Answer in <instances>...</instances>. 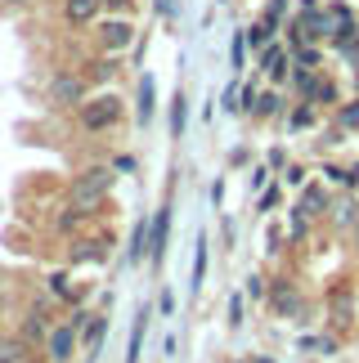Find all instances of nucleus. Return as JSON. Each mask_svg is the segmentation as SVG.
I'll use <instances>...</instances> for the list:
<instances>
[{
  "mask_svg": "<svg viewBox=\"0 0 359 363\" xmlns=\"http://www.w3.org/2000/svg\"><path fill=\"white\" fill-rule=\"evenodd\" d=\"M121 117H126V99H121L117 90L90 94V99L72 113V121H77L81 135H108V130H117V125H121Z\"/></svg>",
  "mask_w": 359,
  "mask_h": 363,
  "instance_id": "obj_1",
  "label": "nucleus"
},
{
  "mask_svg": "<svg viewBox=\"0 0 359 363\" xmlns=\"http://www.w3.org/2000/svg\"><path fill=\"white\" fill-rule=\"evenodd\" d=\"M113 184H117V171H113V166H81V171L72 175V184H67V202L94 211V206L108 202Z\"/></svg>",
  "mask_w": 359,
  "mask_h": 363,
  "instance_id": "obj_2",
  "label": "nucleus"
},
{
  "mask_svg": "<svg viewBox=\"0 0 359 363\" xmlns=\"http://www.w3.org/2000/svg\"><path fill=\"white\" fill-rule=\"evenodd\" d=\"M90 81L81 77V72H72V67H59L50 81H45V104H50V113H77L81 104L90 99Z\"/></svg>",
  "mask_w": 359,
  "mask_h": 363,
  "instance_id": "obj_3",
  "label": "nucleus"
},
{
  "mask_svg": "<svg viewBox=\"0 0 359 363\" xmlns=\"http://www.w3.org/2000/svg\"><path fill=\"white\" fill-rule=\"evenodd\" d=\"M90 32H94V50L99 54H126V50H135V40H140V27H135V18H126V13H104Z\"/></svg>",
  "mask_w": 359,
  "mask_h": 363,
  "instance_id": "obj_4",
  "label": "nucleus"
},
{
  "mask_svg": "<svg viewBox=\"0 0 359 363\" xmlns=\"http://www.w3.org/2000/svg\"><path fill=\"white\" fill-rule=\"evenodd\" d=\"M256 67L270 86H287V81H292V50H287L283 40H274V45H265L256 54Z\"/></svg>",
  "mask_w": 359,
  "mask_h": 363,
  "instance_id": "obj_5",
  "label": "nucleus"
},
{
  "mask_svg": "<svg viewBox=\"0 0 359 363\" xmlns=\"http://www.w3.org/2000/svg\"><path fill=\"white\" fill-rule=\"evenodd\" d=\"M265 301H270V305H274V310H279L283 318H301V314H306V301H301V291H297L292 278H274Z\"/></svg>",
  "mask_w": 359,
  "mask_h": 363,
  "instance_id": "obj_6",
  "label": "nucleus"
},
{
  "mask_svg": "<svg viewBox=\"0 0 359 363\" xmlns=\"http://www.w3.org/2000/svg\"><path fill=\"white\" fill-rule=\"evenodd\" d=\"M167 242H171V206L162 202L153 211V225H148V260H153V269L167 260Z\"/></svg>",
  "mask_w": 359,
  "mask_h": 363,
  "instance_id": "obj_7",
  "label": "nucleus"
},
{
  "mask_svg": "<svg viewBox=\"0 0 359 363\" xmlns=\"http://www.w3.org/2000/svg\"><path fill=\"white\" fill-rule=\"evenodd\" d=\"M104 18V0H63V23L72 32H90Z\"/></svg>",
  "mask_w": 359,
  "mask_h": 363,
  "instance_id": "obj_8",
  "label": "nucleus"
},
{
  "mask_svg": "<svg viewBox=\"0 0 359 363\" xmlns=\"http://www.w3.org/2000/svg\"><path fill=\"white\" fill-rule=\"evenodd\" d=\"M77 341H81V332H77L72 323H54L50 337H45V354H50V363H67V359H72V350H77Z\"/></svg>",
  "mask_w": 359,
  "mask_h": 363,
  "instance_id": "obj_9",
  "label": "nucleus"
},
{
  "mask_svg": "<svg viewBox=\"0 0 359 363\" xmlns=\"http://www.w3.org/2000/svg\"><path fill=\"white\" fill-rule=\"evenodd\" d=\"M279 32H283V27L274 23V18H265V13H256V18L243 27V36H247V50H252V59H256V54L265 50V45H274V40H279Z\"/></svg>",
  "mask_w": 359,
  "mask_h": 363,
  "instance_id": "obj_10",
  "label": "nucleus"
},
{
  "mask_svg": "<svg viewBox=\"0 0 359 363\" xmlns=\"http://www.w3.org/2000/svg\"><path fill=\"white\" fill-rule=\"evenodd\" d=\"M292 108H287V94H283V86H270V90H260V99H256V121H283Z\"/></svg>",
  "mask_w": 359,
  "mask_h": 363,
  "instance_id": "obj_11",
  "label": "nucleus"
},
{
  "mask_svg": "<svg viewBox=\"0 0 359 363\" xmlns=\"http://www.w3.org/2000/svg\"><path fill=\"white\" fill-rule=\"evenodd\" d=\"M81 77H86L90 86H108L113 77H121V54H99V59L81 63Z\"/></svg>",
  "mask_w": 359,
  "mask_h": 363,
  "instance_id": "obj_12",
  "label": "nucleus"
},
{
  "mask_svg": "<svg viewBox=\"0 0 359 363\" xmlns=\"http://www.w3.org/2000/svg\"><path fill=\"white\" fill-rule=\"evenodd\" d=\"M153 108H158V81L144 72V77H140V86H135V121H140L144 130L153 125Z\"/></svg>",
  "mask_w": 359,
  "mask_h": 363,
  "instance_id": "obj_13",
  "label": "nucleus"
},
{
  "mask_svg": "<svg viewBox=\"0 0 359 363\" xmlns=\"http://www.w3.org/2000/svg\"><path fill=\"white\" fill-rule=\"evenodd\" d=\"M45 287H50V296H59V301H67V305H77V301H86V283H72V274H67V269H50L45 274Z\"/></svg>",
  "mask_w": 359,
  "mask_h": 363,
  "instance_id": "obj_14",
  "label": "nucleus"
},
{
  "mask_svg": "<svg viewBox=\"0 0 359 363\" xmlns=\"http://www.w3.org/2000/svg\"><path fill=\"white\" fill-rule=\"evenodd\" d=\"M108 247H113V238H108V233H99V238H77L72 251H67V260H72V264H81V260L104 264V260H108Z\"/></svg>",
  "mask_w": 359,
  "mask_h": 363,
  "instance_id": "obj_15",
  "label": "nucleus"
},
{
  "mask_svg": "<svg viewBox=\"0 0 359 363\" xmlns=\"http://www.w3.org/2000/svg\"><path fill=\"white\" fill-rule=\"evenodd\" d=\"M104 332H108V314H90V323L81 328V345H86V363H94V359H99Z\"/></svg>",
  "mask_w": 359,
  "mask_h": 363,
  "instance_id": "obj_16",
  "label": "nucleus"
},
{
  "mask_svg": "<svg viewBox=\"0 0 359 363\" xmlns=\"http://www.w3.org/2000/svg\"><path fill=\"white\" fill-rule=\"evenodd\" d=\"M319 113H324V108H314L310 99H297V108L283 117V125H287L292 135H297V130H314V125H319Z\"/></svg>",
  "mask_w": 359,
  "mask_h": 363,
  "instance_id": "obj_17",
  "label": "nucleus"
},
{
  "mask_svg": "<svg viewBox=\"0 0 359 363\" xmlns=\"http://www.w3.org/2000/svg\"><path fill=\"white\" fill-rule=\"evenodd\" d=\"M297 211H306L310 220L328 211V184H324V179H319V184H306V189H301V198H297Z\"/></svg>",
  "mask_w": 359,
  "mask_h": 363,
  "instance_id": "obj_18",
  "label": "nucleus"
},
{
  "mask_svg": "<svg viewBox=\"0 0 359 363\" xmlns=\"http://www.w3.org/2000/svg\"><path fill=\"white\" fill-rule=\"evenodd\" d=\"M148 225H153V216L135 220V229H131V247H126V264H144V260H148Z\"/></svg>",
  "mask_w": 359,
  "mask_h": 363,
  "instance_id": "obj_19",
  "label": "nucleus"
},
{
  "mask_svg": "<svg viewBox=\"0 0 359 363\" xmlns=\"http://www.w3.org/2000/svg\"><path fill=\"white\" fill-rule=\"evenodd\" d=\"M319 175H324V184H328V189H346V193H355V189H359L355 166L346 171V166H337V162H324V166H319Z\"/></svg>",
  "mask_w": 359,
  "mask_h": 363,
  "instance_id": "obj_20",
  "label": "nucleus"
},
{
  "mask_svg": "<svg viewBox=\"0 0 359 363\" xmlns=\"http://www.w3.org/2000/svg\"><path fill=\"white\" fill-rule=\"evenodd\" d=\"M355 216H359V202H355V193H346L341 202H333V206H328V220H333V229H337V233H350Z\"/></svg>",
  "mask_w": 359,
  "mask_h": 363,
  "instance_id": "obj_21",
  "label": "nucleus"
},
{
  "mask_svg": "<svg viewBox=\"0 0 359 363\" xmlns=\"http://www.w3.org/2000/svg\"><path fill=\"white\" fill-rule=\"evenodd\" d=\"M148 318H153V310H144L135 314V328H131V345H126V363H140V354H144V337H148Z\"/></svg>",
  "mask_w": 359,
  "mask_h": 363,
  "instance_id": "obj_22",
  "label": "nucleus"
},
{
  "mask_svg": "<svg viewBox=\"0 0 359 363\" xmlns=\"http://www.w3.org/2000/svg\"><path fill=\"white\" fill-rule=\"evenodd\" d=\"M86 220H90V211H86V206L67 202L63 211L54 216V233H77V229H86Z\"/></svg>",
  "mask_w": 359,
  "mask_h": 363,
  "instance_id": "obj_23",
  "label": "nucleus"
},
{
  "mask_svg": "<svg viewBox=\"0 0 359 363\" xmlns=\"http://www.w3.org/2000/svg\"><path fill=\"white\" fill-rule=\"evenodd\" d=\"M355 36H359V13H355V18H333V36H328V50L341 54Z\"/></svg>",
  "mask_w": 359,
  "mask_h": 363,
  "instance_id": "obj_24",
  "label": "nucleus"
},
{
  "mask_svg": "<svg viewBox=\"0 0 359 363\" xmlns=\"http://www.w3.org/2000/svg\"><path fill=\"white\" fill-rule=\"evenodd\" d=\"M319 72H324V67H292V81H287V90H292L297 99H310L314 86H319Z\"/></svg>",
  "mask_w": 359,
  "mask_h": 363,
  "instance_id": "obj_25",
  "label": "nucleus"
},
{
  "mask_svg": "<svg viewBox=\"0 0 359 363\" xmlns=\"http://www.w3.org/2000/svg\"><path fill=\"white\" fill-rule=\"evenodd\" d=\"M310 104H314V108H337V104H341V86H337V77L319 72V86H314Z\"/></svg>",
  "mask_w": 359,
  "mask_h": 363,
  "instance_id": "obj_26",
  "label": "nucleus"
},
{
  "mask_svg": "<svg viewBox=\"0 0 359 363\" xmlns=\"http://www.w3.org/2000/svg\"><path fill=\"white\" fill-rule=\"evenodd\" d=\"M0 363H32V341L27 337H5L0 341Z\"/></svg>",
  "mask_w": 359,
  "mask_h": 363,
  "instance_id": "obj_27",
  "label": "nucleus"
},
{
  "mask_svg": "<svg viewBox=\"0 0 359 363\" xmlns=\"http://www.w3.org/2000/svg\"><path fill=\"white\" fill-rule=\"evenodd\" d=\"M184 121H189V90H180L171 99V139L175 144L184 139Z\"/></svg>",
  "mask_w": 359,
  "mask_h": 363,
  "instance_id": "obj_28",
  "label": "nucleus"
},
{
  "mask_svg": "<svg viewBox=\"0 0 359 363\" xmlns=\"http://www.w3.org/2000/svg\"><path fill=\"white\" fill-rule=\"evenodd\" d=\"M324 50H328V45H314V40L297 45V50H292V67H324Z\"/></svg>",
  "mask_w": 359,
  "mask_h": 363,
  "instance_id": "obj_29",
  "label": "nucleus"
},
{
  "mask_svg": "<svg viewBox=\"0 0 359 363\" xmlns=\"http://www.w3.org/2000/svg\"><path fill=\"white\" fill-rule=\"evenodd\" d=\"M247 59H252V50H247V36L233 32V36H229V72L238 77L243 67H247Z\"/></svg>",
  "mask_w": 359,
  "mask_h": 363,
  "instance_id": "obj_30",
  "label": "nucleus"
},
{
  "mask_svg": "<svg viewBox=\"0 0 359 363\" xmlns=\"http://www.w3.org/2000/svg\"><path fill=\"white\" fill-rule=\"evenodd\" d=\"M333 125H341V130H359V94L333 108Z\"/></svg>",
  "mask_w": 359,
  "mask_h": 363,
  "instance_id": "obj_31",
  "label": "nucleus"
},
{
  "mask_svg": "<svg viewBox=\"0 0 359 363\" xmlns=\"http://www.w3.org/2000/svg\"><path fill=\"white\" fill-rule=\"evenodd\" d=\"M256 99H260V81H243V90H238V113L252 117V113H256Z\"/></svg>",
  "mask_w": 359,
  "mask_h": 363,
  "instance_id": "obj_32",
  "label": "nucleus"
},
{
  "mask_svg": "<svg viewBox=\"0 0 359 363\" xmlns=\"http://www.w3.org/2000/svg\"><path fill=\"white\" fill-rule=\"evenodd\" d=\"M202 278H206V238H198V247H193V278H189V287L198 291Z\"/></svg>",
  "mask_w": 359,
  "mask_h": 363,
  "instance_id": "obj_33",
  "label": "nucleus"
},
{
  "mask_svg": "<svg viewBox=\"0 0 359 363\" xmlns=\"http://www.w3.org/2000/svg\"><path fill=\"white\" fill-rule=\"evenodd\" d=\"M306 184H310V171L301 162H287L283 166V189H306Z\"/></svg>",
  "mask_w": 359,
  "mask_h": 363,
  "instance_id": "obj_34",
  "label": "nucleus"
},
{
  "mask_svg": "<svg viewBox=\"0 0 359 363\" xmlns=\"http://www.w3.org/2000/svg\"><path fill=\"white\" fill-rule=\"evenodd\" d=\"M260 13H265V18H274V23H279V27H283V23H287V18H292V13H297V9H292V0H265V9H260Z\"/></svg>",
  "mask_w": 359,
  "mask_h": 363,
  "instance_id": "obj_35",
  "label": "nucleus"
},
{
  "mask_svg": "<svg viewBox=\"0 0 359 363\" xmlns=\"http://www.w3.org/2000/svg\"><path fill=\"white\" fill-rule=\"evenodd\" d=\"M297 345H301V350H314V354H337V341L333 337H301Z\"/></svg>",
  "mask_w": 359,
  "mask_h": 363,
  "instance_id": "obj_36",
  "label": "nucleus"
},
{
  "mask_svg": "<svg viewBox=\"0 0 359 363\" xmlns=\"http://www.w3.org/2000/svg\"><path fill=\"white\" fill-rule=\"evenodd\" d=\"M279 202H283V184H265V189H260V216H270Z\"/></svg>",
  "mask_w": 359,
  "mask_h": 363,
  "instance_id": "obj_37",
  "label": "nucleus"
},
{
  "mask_svg": "<svg viewBox=\"0 0 359 363\" xmlns=\"http://www.w3.org/2000/svg\"><path fill=\"white\" fill-rule=\"evenodd\" d=\"M247 296H252V301H265L270 296V278L265 274H247Z\"/></svg>",
  "mask_w": 359,
  "mask_h": 363,
  "instance_id": "obj_38",
  "label": "nucleus"
},
{
  "mask_svg": "<svg viewBox=\"0 0 359 363\" xmlns=\"http://www.w3.org/2000/svg\"><path fill=\"white\" fill-rule=\"evenodd\" d=\"M328 305H333V310H337L341 318H350V310H355V296H350V287H337V296L328 301Z\"/></svg>",
  "mask_w": 359,
  "mask_h": 363,
  "instance_id": "obj_39",
  "label": "nucleus"
},
{
  "mask_svg": "<svg viewBox=\"0 0 359 363\" xmlns=\"http://www.w3.org/2000/svg\"><path fill=\"white\" fill-rule=\"evenodd\" d=\"M306 238H310V216L292 211V242H306Z\"/></svg>",
  "mask_w": 359,
  "mask_h": 363,
  "instance_id": "obj_40",
  "label": "nucleus"
},
{
  "mask_svg": "<svg viewBox=\"0 0 359 363\" xmlns=\"http://www.w3.org/2000/svg\"><path fill=\"white\" fill-rule=\"evenodd\" d=\"M135 9H140V0H104V13H126V18H135Z\"/></svg>",
  "mask_w": 359,
  "mask_h": 363,
  "instance_id": "obj_41",
  "label": "nucleus"
},
{
  "mask_svg": "<svg viewBox=\"0 0 359 363\" xmlns=\"http://www.w3.org/2000/svg\"><path fill=\"white\" fill-rule=\"evenodd\" d=\"M108 166H113V171H117V175H135V166H140V162H135V157H131V152H117V157H113V162H108Z\"/></svg>",
  "mask_w": 359,
  "mask_h": 363,
  "instance_id": "obj_42",
  "label": "nucleus"
},
{
  "mask_svg": "<svg viewBox=\"0 0 359 363\" xmlns=\"http://www.w3.org/2000/svg\"><path fill=\"white\" fill-rule=\"evenodd\" d=\"M153 13H158L162 23H175V13H180V5H175V0H153Z\"/></svg>",
  "mask_w": 359,
  "mask_h": 363,
  "instance_id": "obj_43",
  "label": "nucleus"
},
{
  "mask_svg": "<svg viewBox=\"0 0 359 363\" xmlns=\"http://www.w3.org/2000/svg\"><path fill=\"white\" fill-rule=\"evenodd\" d=\"M238 90H243V81H233V86H229L225 94H220V104H225V113H229V117L238 113Z\"/></svg>",
  "mask_w": 359,
  "mask_h": 363,
  "instance_id": "obj_44",
  "label": "nucleus"
},
{
  "mask_svg": "<svg viewBox=\"0 0 359 363\" xmlns=\"http://www.w3.org/2000/svg\"><path fill=\"white\" fill-rule=\"evenodd\" d=\"M229 328H243V296H229Z\"/></svg>",
  "mask_w": 359,
  "mask_h": 363,
  "instance_id": "obj_45",
  "label": "nucleus"
},
{
  "mask_svg": "<svg viewBox=\"0 0 359 363\" xmlns=\"http://www.w3.org/2000/svg\"><path fill=\"white\" fill-rule=\"evenodd\" d=\"M265 184H270V166H265V162H260V166H256V171H252V189L260 193V189H265Z\"/></svg>",
  "mask_w": 359,
  "mask_h": 363,
  "instance_id": "obj_46",
  "label": "nucleus"
},
{
  "mask_svg": "<svg viewBox=\"0 0 359 363\" xmlns=\"http://www.w3.org/2000/svg\"><path fill=\"white\" fill-rule=\"evenodd\" d=\"M265 166H270V171H283V166H287V152H283V148H270Z\"/></svg>",
  "mask_w": 359,
  "mask_h": 363,
  "instance_id": "obj_47",
  "label": "nucleus"
},
{
  "mask_svg": "<svg viewBox=\"0 0 359 363\" xmlns=\"http://www.w3.org/2000/svg\"><path fill=\"white\" fill-rule=\"evenodd\" d=\"M220 202H225V179H216V184H211V206H220Z\"/></svg>",
  "mask_w": 359,
  "mask_h": 363,
  "instance_id": "obj_48",
  "label": "nucleus"
},
{
  "mask_svg": "<svg viewBox=\"0 0 359 363\" xmlns=\"http://www.w3.org/2000/svg\"><path fill=\"white\" fill-rule=\"evenodd\" d=\"M158 305H162V314H175V296H171V291H162Z\"/></svg>",
  "mask_w": 359,
  "mask_h": 363,
  "instance_id": "obj_49",
  "label": "nucleus"
},
{
  "mask_svg": "<svg viewBox=\"0 0 359 363\" xmlns=\"http://www.w3.org/2000/svg\"><path fill=\"white\" fill-rule=\"evenodd\" d=\"M5 9H27V5H36V0H0Z\"/></svg>",
  "mask_w": 359,
  "mask_h": 363,
  "instance_id": "obj_50",
  "label": "nucleus"
},
{
  "mask_svg": "<svg viewBox=\"0 0 359 363\" xmlns=\"http://www.w3.org/2000/svg\"><path fill=\"white\" fill-rule=\"evenodd\" d=\"M350 238H359V216H355V225H350Z\"/></svg>",
  "mask_w": 359,
  "mask_h": 363,
  "instance_id": "obj_51",
  "label": "nucleus"
},
{
  "mask_svg": "<svg viewBox=\"0 0 359 363\" xmlns=\"http://www.w3.org/2000/svg\"><path fill=\"white\" fill-rule=\"evenodd\" d=\"M0 310H5V287H0Z\"/></svg>",
  "mask_w": 359,
  "mask_h": 363,
  "instance_id": "obj_52",
  "label": "nucleus"
},
{
  "mask_svg": "<svg viewBox=\"0 0 359 363\" xmlns=\"http://www.w3.org/2000/svg\"><path fill=\"white\" fill-rule=\"evenodd\" d=\"M355 175H359V166H355Z\"/></svg>",
  "mask_w": 359,
  "mask_h": 363,
  "instance_id": "obj_53",
  "label": "nucleus"
}]
</instances>
